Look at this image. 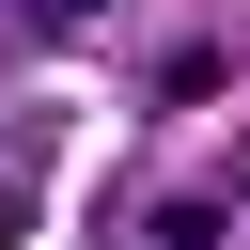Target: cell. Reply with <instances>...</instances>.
I'll list each match as a JSON object with an SVG mask.
<instances>
[{"label":"cell","instance_id":"2","mask_svg":"<svg viewBox=\"0 0 250 250\" xmlns=\"http://www.w3.org/2000/svg\"><path fill=\"white\" fill-rule=\"evenodd\" d=\"M0 219H16V203H0Z\"/></svg>","mask_w":250,"mask_h":250},{"label":"cell","instance_id":"1","mask_svg":"<svg viewBox=\"0 0 250 250\" xmlns=\"http://www.w3.org/2000/svg\"><path fill=\"white\" fill-rule=\"evenodd\" d=\"M234 188H250V172H234Z\"/></svg>","mask_w":250,"mask_h":250}]
</instances>
